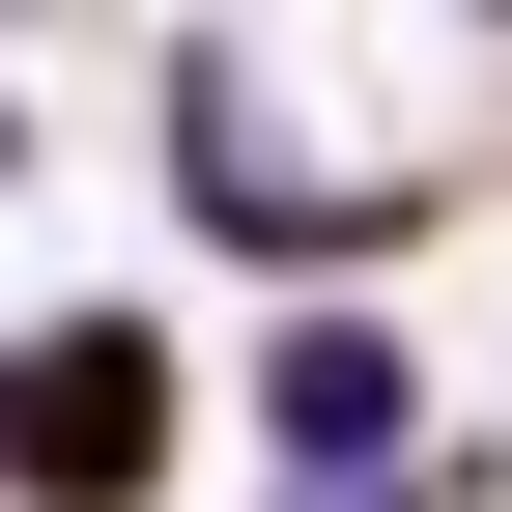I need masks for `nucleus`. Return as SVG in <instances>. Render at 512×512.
Wrapping results in <instances>:
<instances>
[{
  "label": "nucleus",
  "instance_id": "nucleus-1",
  "mask_svg": "<svg viewBox=\"0 0 512 512\" xmlns=\"http://www.w3.org/2000/svg\"><path fill=\"white\" fill-rule=\"evenodd\" d=\"M143 456H171V342H114V313H86V342L0 370V484H29V512H114Z\"/></svg>",
  "mask_w": 512,
  "mask_h": 512
},
{
  "label": "nucleus",
  "instance_id": "nucleus-2",
  "mask_svg": "<svg viewBox=\"0 0 512 512\" xmlns=\"http://www.w3.org/2000/svg\"><path fill=\"white\" fill-rule=\"evenodd\" d=\"M256 399H285V456H370V427H399V342H342V313H313Z\"/></svg>",
  "mask_w": 512,
  "mask_h": 512
}]
</instances>
